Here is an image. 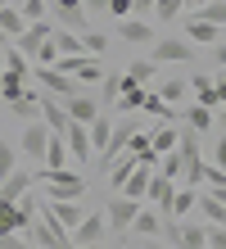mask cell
Segmentation results:
<instances>
[{
  "label": "cell",
  "mask_w": 226,
  "mask_h": 249,
  "mask_svg": "<svg viewBox=\"0 0 226 249\" xmlns=\"http://www.w3.org/2000/svg\"><path fill=\"white\" fill-rule=\"evenodd\" d=\"M36 181H45V199H82V195H86L82 172H68V168H59V172L45 168Z\"/></svg>",
  "instance_id": "cell-1"
},
{
  "label": "cell",
  "mask_w": 226,
  "mask_h": 249,
  "mask_svg": "<svg viewBox=\"0 0 226 249\" xmlns=\"http://www.w3.org/2000/svg\"><path fill=\"white\" fill-rule=\"evenodd\" d=\"M59 72H68V77H77V82H104V64H100V54H59Z\"/></svg>",
  "instance_id": "cell-2"
},
{
  "label": "cell",
  "mask_w": 226,
  "mask_h": 249,
  "mask_svg": "<svg viewBox=\"0 0 226 249\" xmlns=\"http://www.w3.org/2000/svg\"><path fill=\"white\" fill-rule=\"evenodd\" d=\"M194 54V41L186 36H158L154 41V64H190Z\"/></svg>",
  "instance_id": "cell-3"
},
{
  "label": "cell",
  "mask_w": 226,
  "mask_h": 249,
  "mask_svg": "<svg viewBox=\"0 0 226 249\" xmlns=\"http://www.w3.org/2000/svg\"><path fill=\"white\" fill-rule=\"evenodd\" d=\"M136 213H140V199H127V195H113L104 204V217H109V231H131Z\"/></svg>",
  "instance_id": "cell-4"
},
{
  "label": "cell",
  "mask_w": 226,
  "mask_h": 249,
  "mask_svg": "<svg viewBox=\"0 0 226 249\" xmlns=\"http://www.w3.org/2000/svg\"><path fill=\"white\" fill-rule=\"evenodd\" d=\"M32 77L45 86V95H59V100H68V95H77V91H82V82H77V77H68V72H59V68H36Z\"/></svg>",
  "instance_id": "cell-5"
},
{
  "label": "cell",
  "mask_w": 226,
  "mask_h": 249,
  "mask_svg": "<svg viewBox=\"0 0 226 249\" xmlns=\"http://www.w3.org/2000/svg\"><path fill=\"white\" fill-rule=\"evenodd\" d=\"M50 36H54V27L41 18V23H27V32H23L18 41H14V46H18V50L27 54V59H36V54H41L45 46H50Z\"/></svg>",
  "instance_id": "cell-6"
},
{
  "label": "cell",
  "mask_w": 226,
  "mask_h": 249,
  "mask_svg": "<svg viewBox=\"0 0 226 249\" xmlns=\"http://www.w3.org/2000/svg\"><path fill=\"white\" fill-rule=\"evenodd\" d=\"M64 109H68V118H72V123H86V127L95 123L100 113H104V105H100L95 95H86V91H77V95H68V100H64Z\"/></svg>",
  "instance_id": "cell-7"
},
{
  "label": "cell",
  "mask_w": 226,
  "mask_h": 249,
  "mask_svg": "<svg viewBox=\"0 0 226 249\" xmlns=\"http://www.w3.org/2000/svg\"><path fill=\"white\" fill-rule=\"evenodd\" d=\"M50 136H54V131L45 127V123H27V127H23V136H18V150L45 163V145H50Z\"/></svg>",
  "instance_id": "cell-8"
},
{
  "label": "cell",
  "mask_w": 226,
  "mask_h": 249,
  "mask_svg": "<svg viewBox=\"0 0 226 249\" xmlns=\"http://www.w3.org/2000/svg\"><path fill=\"white\" fill-rule=\"evenodd\" d=\"M41 123L54 131V136H64V131L72 127V118H68V109H64V100L59 95H45L41 100Z\"/></svg>",
  "instance_id": "cell-9"
},
{
  "label": "cell",
  "mask_w": 226,
  "mask_h": 249,
  "mask_svg": "<svg viewBox=\"0 0 226 249\" xmlns=\"http://www.w3.org/2000/svg\"><path fill=\"white\" fill-rule=\"evenodd\" d=\"M64 141H68L72 163H86V159L95 154V145H90V127H86V123H72V127L64 131Z\"/></svg>",
  "instance_id": "cell-10"
},
{
  "label": "cell",
  "mask_w": 226,
  "mask_h": 249,
  "mask_svg": "<svg viewBox=\"0 0 226 249\" xmlns=\"http://www.w3.org/2000/svg\"><path fill=\"white\" fill-rule=\"evenodd\" d=\"M145 199L154 204L163 217H168V213H172V199H176V181L163 177V172H154V181H149V195H145Z\"/></svg>",
  "instance_id": "cell-11"
},
{
  "label": "cell",
  "mask_w": 226,
  "mask_h": 249,
  "mask_svg": "<svg viewBox=\"0 0 226 249\" xmlns=\"http://www.w3.org/2000/svg\"><path fill=\"white\" fill-rule=\"evenodd\" d=\"M118 41H127V46H145V41H154V23L145 18H118Z\"/></svg>",
  "instance_id": "cell-12"
},
{
  "label": "cell",
  "mask_w": 226,
  "mask_h": 249,
  "mask_svg": "<svg viewBox=\"0 0 226 249\" xmlns=\"http://www.w3.org/2000/svg\"><path fill=\"white\" fill-rule=\"evenodd\" d=\"M104 231H109V217H104V213H86L82 227L72 231V245H100Z\"/></svg>",
  "instance_id": "cell-13"
},
{
  "label": "cell",
  "mask_w": 226,
  "mask_h": 249,
  "mask_svg": "<svg viewBox=\"0 0 226 249\" xmlns=\"http://www.w3.org/2000/svg\"><path fill=\"white\" fill-rule=\"evenodd\" d=\"M131 136H136V123H113V136H109V145L100 150V163H113L122 150H131Z\"/></svg>",
  "instance_id": "cell-14"
},
{
  "label": "cell",
  "mask_w": 226,
  "mask_h": 249,
  "mask_svg": "<svg viewBox=\"0 0 226 249\" xmlns=\"http://www.w3.org/2000/svg\"><path fill=\"white\" fill-rule=\"evenodd\" d=\"M50 5H54V18L64 27H72V32L86 27V0H50Z\"/></svg>",
  "instance_id": "cell-15"
},
{
  "label": "cell",
  "mask_w": 226,
  "mask_h": 249,
  "mask_svg": "<svg viewBox=\"0 0 226 249\" xmlns=\"http://www.w3.org/2000/svg\"><path fill=\"white\" fill-rule=\"evenodd\" d=\"M149 181H154V163H136V172L127 177V186L118 190V195H127V199H140V204H145V195H149Z\"/></svg>",
  "instance_id": "cell-16"
},
{
  "label": "cell",
  "mask_w": 226,
  "mask_h": 249,
  "mask_svg": "<svg viewBox=\"0 0 226 249\" xmlns=\"http://www.w3.org/2000/svg\"><path fill=\"white\" fill-rule=\"evenodd\" d=\"M45 209H50L68 231H77V227H82V217H86V213H82V199H45Z\"/></svg>",
  "instance_id": "cell-17"
},
{
  "label": "cell",
  "mask_w": 226,
  "mask_h": 249,
  "mask_svg": "<svg viewBox=\"0 0 226 249\" xmlns=\"http://www.w3.org/2000/svg\"><path fill=\"white\" fill-rule=\"evenodd\" d=\"M186 36L194 41V46H217V41H222L226 32H222V27H213V23H204V18H194V14H190V18H186Z\"/></svg>",
  "instance_id": "cell-18"
},
{
  "label": "cell",
  "mask_w": 226,
  "mask_h": 249,
  "mask_svg": "<svg viewBox=\"0 0 226 249\" xmlns=\"http://www.w3.org/2000/svg\"><path fill=\"white\" fill-rule=\"evenodd\" d=\"M131 231H136V236H145V240L163 236V213H158V209H145V204H140V213H136Z\"/></svg>",
  "instance_id": "cell-19"
},
{
  "label": "cell",
  "mask_w": 226,
  "mask_h": 249,
  "mask_svg": "<svg viewBox=\"0 0 226 249\" xmlns=\"http://www.w3.org/2000/svg\"><path fill=\"white\" fill-rule=\"evenodd\" d=\"M32 181H36V177H27V172H18V168H14L9 177L0 181V199H9V204H18V199L27 195V190H32Z\"/></svg>",
  "instance_id": "cell-20"
},
{
  "label": "cell",
  "mask_w": 226,
  "mask_h": 249,
  "mask_svg": "<svg viewBox=\"0 0 226 249\" xmlns=\"http://www.w3.org/2000/svg\"><path fill=\"white\" fill-rule=\"evenodd\" d=\"M190 86H194V100H199L204 109H213V113H217V105H222V100H217L213 77H208V72H190Z\"/></svg>",
  "instance_id": "cell-21"
},
{
  "label": "cell",
  "mask_w": 226,
  "mask_h": 249,
  "mask_svg": "<svg viewBox=\"0 0 226 249\" xmlns=\"http://www.w3.org/2000/svg\"><path fill=\"white\" fill-rule=\"evenodd\" d=\"M0 32H5L9 41H18V36L27 32V18H23L18 5H5V9H0Z\"/></svg>",
  "instance_id": "cell-22"
},
{
  "label": "cell",
  "mask_w": 226,
  "mask_h": 249,
  "mask_svg": "<svg viewBox=\"0 0 226 249\" xmlns=\"http://www.w3.org/2000/svg\"><path fill=\"white\" fill-rule=\"evenodd\" d=\"M194 213L204 217L208 227H217V222H226V204L217 199V195H199V204H194Z\"/></svg>",
  "instance_id": "cell-23"
},
{
  "label": "cell",
  "mask_w": 226,
  "mask_h": 249,
  "mask_svg": "<svg viewBox=\"0 0 226 249\" xmlns=\"http://www.w3.org/2000/svg\"><path fill=\"white\" fill-rule=\"evenodd\" d=\"M194 204H199V195H194V186H176V199H172V222H181V217L194 213Z\"/></svg>",
  "instance_id": "cell-24"
},
{
  "label": "cell",
  "mask_w": 226,
  "mask_h": 249,
  "mask_svg": "<svg viewBox=\"0 0 226 249\" xmlns=\"http://www.w3.org/2000/svg\"><path fill=\"white\" fill-rule=\"evenodd\" d=\"M208 245V222H181V245L176 249H204Z\"/></svg>",
  "instance_id": "cell-25"
},
{
  "label": "cell",
  "mask_w": 226,
  "mask_h": 249,
  "mask_svg": "<svg viewBox=\"0 0 226 249\" xmlns=\"http://www.w3.org/2000/svg\"><path fill=\"white\" fill-rule=\"evenodd\" d=\"M9 113L14 118H23V123H36V113H41V100L32 91H23L18 100H9Z\"/></svg>",
  "instance_id": "cell-26"
},
{
  "label": "cell",
  "mask_w": 226,
  "mask_h": 249,
  "mask_svg": "<svg viewBox=\"0 0 226 249\" xmlns=\"http://www.w3.org/2000/svg\"><path fill=\"white\" fill-rule=\"evenodd\" d=\"M127 86H136L127 72H104V100H100V105H118V95H122Z\"/></svg>",
  "instance_id": "cell-27"
},
{
  "label": "cell",
  "mask_w": 226,
  "mask_h": 249,
  "mask_svg": "<svg viewBox=\"0 0 226 249\" xmlns=\"http://www.w3.org/2000/svg\"><path fill=\"white\" fill-rule=\"evenodd\" d=\"M68 159H72V154H68V141H64V136H50V145H45V168L59 172Z\"/></svg>",
  "instance_id": "cell-28"
},
{
  "label": "cell",
  "mask_w": 226,
  "mask_h": 249,
  "mask_svg": "<svg viewBox=\"0 0 226 249\" xmlns=\"http://www.w3.org/2000/svg\"><path fill=\"white\" fill-rule=\"evenodd\" d=\"M54 50L59 54H86L82 50V32H72V27H54Z\"/></svg>",
  "instance_id": "cell-29"
},
{
  "label": "cell",
  "mask_w": 226,
  "mask_h": 249,
  "mask_svg": "<svg viewBox=\"0 0 226 249\" xmlns=\"http://www.w3.org/2000/svg\"><path fill=\"white\" fill-rule=\"evenodd\" d=\"M145 113H154V118H163V123H172V118H176L181 109H176V105H168V100H163L158 91H149V95H145Z\"/></svg>",
  "instance_id": "cell-30"
},
{
  "label": "cell",
  "mask_w": 226,
  "mask_h": 249,
  "mask_svg": "<svg viewBox=\"0 0 226 249\" xmlns=\"http://www.w3.org/2000/svg\"><path fill=\"white\" fill-rule=\"evenodd\" d=\"M5 72H14V77H32V68H27V54L18 50V46H5Z\"/></svg>",
  "instance_id": "cell-31"
},
{
  "label": "cell",
  "mask_w": 226,
  "mask_h": 249,
  "mask_svg": "<svg viewBox=\"0 0 226 249\" xmlns=\"http://www.w3.org/2000/svg\"><path fill=\"white\" fill-rule=\"evenodd\" d=\"M176 136H181V127H172V123L154 127V154H172L176 150Z\"/></svg>",
  "instance_id": "cell-32"
},
{
  "label": "cell",
  "mask_w": 226,
  "mask_h": 249,
  "mask_svg": "<svg viewBox=\"0 0 226 249\" xmlns=\"http://www.w3.org/2000/svg\"><path fill=\"white\" fill-rule=\"evenodd\" d=\"M154 72H158L154 59H131V64H127V77H131L136 86H149V82H154Z\"/></svg>",
  "instance_id": "cell-33"
},
{
  "label": "cell",
  "mask_w": 226,
  "mask_h": 249,
  "mask_svg": "<svg viewBox=\"0 0 226 249\" xmlns=\"http://www.w3.org/2000/svg\"><path fill=\"white\" fill-rule=\"evenodd\" d=\"M194 18H204V23H213V27H222V32H226V0H208V5H199Z\"/></svg>",
  "instance_id": "cell-34"
},
{
  "label": "cell",
  "mask_w": 226,
  "mask_h": 249,
  "mask_svg": "<svg viewBox=\"0 0 226 249\" xmlns=\"http://www.w3.org/2000/svg\"><path fill=\"white\" fill-rule=\"evenodd\" d=\"M145 95H149V86H127L122 95H118V109L131 113V109H145Z\"/></svg>",
  "instance_id": "cell-35"
},
{
  "label": "cell",
  "mask_w": 226,
  "mask_h": 249,
  "mask_svg": "<svg viewBox=\"0 0 226 249\" xmlns=\"http://www.w3.org/2000/svg\"><path fill=\"white\" fill-rule=\"evenodd\" d=\"M186 91H190V82H186V77H168V82L158 86V95L168 100V105H181V100H186Z\"/></svg>",
  "instance_id": "cell-36"
},
{
  "label": "cell",
  "mask_w": 226,
  "mask_h": 249,
  "mask_svg": "<svg viewBox=\"0 0 226 249\" xmlns=\"http://www.w3.org/2000/svg\"><path fill=\"white\" fill-rule=\"evenodd\" d=\"M109 136H113V123L100 113V118L90 123V145H95V150H104V145H109Z\"/></svg>",
  "instance_id": "cell-37"
},
{
  "label": "cell",
  "mask_w": 226,
  "mask_h": 249,
  "mask_svg": "<svg viewBox=\"0 0 226 249\" xmlns=\"http://www.w3.org/2000/svg\"><path fill=\"white\" fill-rule=\"evenodd\" d=\"M186 123H190L194 131H208V127H213V109H204V105H190V109H186Z\"/></svg>",
  "instance_id": "cell-38"
},
{
  "label": "cell",
  "mask_w": 226,
  "mask_h": 249,
  "mask_svg": "<svg viewBox=\"0 0 226 249\" xmlns=\"http://www.w3.org/2000/svg\"><path fill=\"white\" fill-rule=\"evenodd\" d=\"M181 168H186V163H181V154H176V150H172V154H158V172H163V177L181 181Z\"/></svg>",
  "instance_id": "cell-39"
},
{
  "label": "cell",
  "mask_w": 226,
  "mask_h": 249,
  "mask_svg": "<svg viewBox=\"0 0 226 249\" xmlns=\"http://www.w3.org/2000/svg\"><path fill=\"white\" fill-rule=\"evenodd\" d=\"M181 9H186V0H158V5H154V18L158 23H172Z\"/></svg>",
  "instance_id": "cell-40"
},
{
  "label": "cell",
  "mask_w": 226,
  "mask_h": 249,
  "mask_svg": "<svg viewBox=\"0 0 226 249\" xmlns=\"http://www.w3.org/2000/svg\"><path fill=\"white\" fill-rule=\"evenodd\" d=\"M82 50H86V54H104V50H109V36H100V32H82Z\"/></svg>",
  "instance_id": "cell-41"
},
{
  "label": "cell",
  "mask_w": 226,
  "mask_h": 249,
  "mask_svg": "<svg viewBox=\"0 0 226 249\" xmlns=\"http://www.w3.org/2000/svg\"><path fill=\"white\" fill-rule=\"evenodd\" d=\"M27 91V86H23V77H14V72H5V82H0V95H5V100H18Z\"/></svg>",
  "instance_id": "cell-42"
},
{
  "label": "cell",
  "mask_w": 226,
  "mask_h": 249,
  "mask_svg": "<svg viewBox=\"0 0 226 249\" xmlns=\"http://www.w3.org/2000/svg\"><path fill=\"white\" fill-rule=\"evenodd\" d=\"M18 9H23V18H27V23H41V18H45V0H23Z\"/></svg>",
  "instance_id": "cell-43"
},
{
  "label": "cell",
  "mask_w": 226,
  "mask_h": 249,
  "mask_svg": "<svg viewBox=\"0 0 226 249\" xmlns=\"http://www.w3.org/2000/svg\"><path fill=\"white\" fill-rule=\"evenodd\" d=\"M9 172H14V145H9V141H0V181H5Z\"/></svg>",
  "instance_id": "cell-44"
},
{
  "label": "cell",
  "mask_w": 226,
  "mask_h": 249,
  "mask_svg": "<svg viewBox=\"0 0 226 249\" xmlns=\"http://www.w3.org/2000/svg\"><path fill=\"white\" fill-rule=\"evenodd\" d=\"M109 14H113V18H131L136 5H131V0H109Z\"/></svg>",
  "instance_id": "cell-45"
},
{
  "label": "cell",
  "mask_w": 226,
  "mask_h": 249,
  "mask_svg": "<svg viewBox=\"0 0 226 249\" xmlns=\"http://www.w3.org/2000/svg\"><path fill=\"white\" fill-rule=\"evenodd\" d=\"M208 245H213V249H226V222L208 227Z\"/></svg>",
  "instance_id": "cell-46"
},
{
  "label": "cell",
  "mask_w": 226,
  "mask_h": 249,
  "mask_svg": "<svg viewBox=\"0 0 226 249\" xmlns=\"http://www.w3.org/2000/svg\"><path fill=\"white\" fill-rule=\"evenodd\" d=\"M0 249H32L23 236H0Z\"/></svg>",
  "instance_id": "cell-47"
},
{
  "label": "cell",
  "mask_w": 226,
  "mask_h": 249,
  "mask_svg": "<svg viewBox=\"0 0 226 249\" xmlns=\"http://www.w3.org/2000/svg\"><path fill=\"white\" fill-rule=\"evenodd\" d=\"M131 5H136V18H145V14H154L158 0H131Z\"/></svg>",
  "instance_id": "cell-48"
},
{
  "label": "cell",
  "mask_w": 226,
  "mask_h": 249,
  "mask_svg": "<svg viewBox=\"0 0 226 249\" xmlns=\"http://www.w3.org/2000/svg\"><path fill=\"white\" fill-rule=\"evenodd\" d=\"M213 163H217V168H226V136L213 145Z\"/></svg>",
  "instance_id": "cell-49"
},
{
  "label": "cell",
  "mask_w": 226,
  "mask_h": 249,
  "mask_svg": "<svg viewBox=\"0 0 226 249\" xmlns=\"http://www.w3.org/2000/svg\"><path fill=\"white\" fill-rule=\"evenodd\" d=\"M86 14H109V0H86Z\"/></svg>",
  "instance_id": "cell-50"
},
{
  "label": "cell",
  "mask_w": 226,
  "mask_h": 249,
  "mask_svg": "<svg viewBox=\"0 0 226 249\" xmlns=\"http://www.w3.org/2000/svg\"><path fill=\"white\" fill-rule=\"evenodd\" d=\"M213 86H217V100L226 105V72H217V77H213Z\"/></svg>",
  "instance_id": "cell-51"
},
{
  "label": "cell",
  "mask_w": 226,
  "mask_h": 249,
  "mask_svg": "<svg viewBox=\"0 0 226 249\" xmlns=\"http://www.w3.org/2000/svg\"><path fill=\"white\" fill-rule=\"evenodd\" d=\"M213 59H217V68H226V41H217V46H213Z\"/></svg>",
  "instance_id": "cell-52"
},
{
  "label": "cell",
  "mask_w": 226,
  "mask_h": 249,
  "mask_svg": "<svg viewBox=\"0 0 226 249\" xmlns=\"http://www.w3.org/2000/svg\"><path fill=\"white\" fill-rule=\"evenodd\" d=\"M145 249H172V245H163V240H158V236H154V240H149V245H145Z\"/></svg>",
  "instance_id": "cell-53"
},
{
  "label": "cell",
  "mask_w": 226,
  "mask_h": 249,
  "mask_svg": "<svg viewBox=\"0 0 226 249\" xmlns=\"http://www.w3.org/2000/svg\"><path fill=\"white\" fill-rule=\"evenodd\" d=\"M0 46H14V41H9V36H5V32H0Z\"/></svg>",
  "instance_id": "cell-54"
},
{
  "label": "cell",
  "mask_w": 226,
  "mask_h": 249,
  "mask_svg": "<svg viewBox=\"0 0 226 249\" xmlns=\"http://www.w3.org/2000/svg\"><path fill=\"white\" fill-rule=\"evenodd\" d=\"M217 113H222V123H226V105H217Z\"/></svg>",
  "instance_id": "cell-55"
},
{
  "label": "cell",
  "mask_w": 226,
  "mask_h": 249,
  "mask_svg": "<svg viewBox=\"0 0 226 249\" xmlns=\"http://www.w3.org/2000/svg\"><path fill=\"white\" fill-rule=\"evenodd\" d=\"M77 249H100V245H77Z\"/></svg>",
  "instance_id": "cell-56"
},
{
  "label": "cell",
  "mask_w": 226,
  "mask_h": 249,
  "mask_svg": "<svg viewBox=\"0 0 226 249\" xmlns=\"http://www.w3.org/2000/svg\"><path fill=\"white\" fill-rule=\"evenodd\" d=\"M190 5H208V0H190Z\"/></svg>",
  "instance_id": "cell-57"
},
{
  "label": "cell",
  "mask_w": 226,
  "mask_h": 249,
  "mask_svg": "<svg viewBox=\"0 0 226 249\" xmlns=\"http://www.w3.org/2000/svg\"><path fill=\"white\" fill-rule=\"evenodd\" d=\"M0 82H5V64H0Z\"/></svg>",
  "instance_id": "cell-58"
},
{
  "label": "cell",
  "mask_w": 226,
  "mask_h": 249,
  "mask_svg": "<svg viewBox=\"0 0 226 249\" xmlns=\"http://www.w3.org/2000/svg\"><path fill=\"white\" fill-rule=\"evenodd\" d=\"M14 5H23V0H14Z\"/></svg>",
  "instance_id": "cell-59"
},
{
  "label": "cell",
  "mask_w": 226,
  "mask_h": 249,
  "mask_svg": "<svg viewBox=\"0 0 226 249\" xmlns=\"http://www.w3.org/2000/svg\"><path fill=\"white\" fill-rule=\"evenodd\" d=\"M204 249H213V245H204Z\"/></svg>",
  "instance_id": "cell-60"
},
{
  "label": "cell",
  "mask_w": 226,
  "mask_h": 249,
  "mask_svg": "<svg viewBox=\"0 0 226 249\" xmlns=\"http://www.w3.org/2000/svg\"><path fill=\"white\" fill-rule=\"evenodd\" d=\"M186 5H190V0H186Z\"/></svg>",
  "instance_id": "cell-61"
}]
</instances>
